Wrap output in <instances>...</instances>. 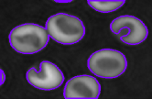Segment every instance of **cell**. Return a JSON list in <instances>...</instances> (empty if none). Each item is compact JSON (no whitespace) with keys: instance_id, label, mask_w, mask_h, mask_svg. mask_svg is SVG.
Instances as JSON below:
<instances>
[{"instance_id":"6da1fadb","label":"cell","mask_w":152,"mask_h":99,"mask_svg":"<svg viewBox=\"0 0 152 99\" xmlns=\"http://www.w3.org/2000/svg\"><path fill=\"white\" fill-rule=\"evenodd\" d=\"M46 28L34 23L17 26L9 33L10 46L21 54H34L44 49L50 40Z\"/></svg>"},{"instance_id":"7a4b0ae2","label":"cell","mask_w":152,"mask_h":99,"mask_svg":"<svg viewBox=\"0 0 152 99\" xmlns=\"http://www.w3.org/2000/svg\"><path fill=\"white\" fill-rule=\"evenodd\" d=\"M50 37L63 45H72L83 40L85 35L83 22L77 17L66 13L50 16L45 26Z\"/></svg>"},{"instance_id":"3957f363","label":"cell","mask_w":152,"mask_h":99,"mask_svg":"<svg viewBox=\"0 0 152 99\" xmlns=\"http://www.w3.org/2000/svg\"><path fill=\"white\" fill-rule=\"evenodd\" d=\"M87 67L97 77L114 79L126 72L127 60L121 51L113 49H102L91 54L87 60Z\"/></svg>"},{"instance_id":"277c9868","label":"cell","mask_w":152,"mask_h":99,"mask_svg":"<svg viewBox=\"0 0 152 99\" xmlns=\"http://www.w3.org/2000/svg\"><path fill=\"white\" fill-rule=\"evenodd\" d=\"M110 29L127 45H138L148 35V29L142 20L134 16H120L110 24Z\"/></svg>"},{"instance_id":"5b68a950","label":"cell","mask_w":152,"mask_h":99,"mask_svg":"<svg viewBox=\"0 0 152 99\" xmlns=\"http://www.w3.org/2000/svg\"><path fill=\"white\" fill-rule=\"evenodd\" d=\"M28 84L37 89L51 91L59 88L64 82V74L56 64L48 61L40 62V69L30 68L26 73Z\"/></svg>"},{"instance_id":"8992f818","label":"cell","mask_w":152,"mask_h":99,"mask_svg":"<svg viewBox=\"0 0 152 99\" xmlns=\"http://www.w3.org/2000/svg\"><path fill=\"white\" fill-rule=\"evenodd\" d=\"M100 94L101 85L98 80L87 74L72 77L63 90L65 99H97Z\"/></svg>"},{"instance_id":"52a82bcc","label":"cell","mask_w":152,"mask_h":99,"mask_svg":"<svg viewBox=\"0 0 152 99\" xmlns=\"http://www.w3.org/2000/svg\"><path fill=\"white\" fill-rule=\"evenodd\" d=\"M88 5L100 13H110L120 8L126 3L125 0H105V1H100V0H88Z\"/></svg>"},{"instance_id":"ba28073f","label":"cell","mask_w":152,"mask_h":99,"mask_svg":"<svg viewBox=\"0 0 152 99\" xmlns=\"http://www.w3.org/2000/svg\"><path fill=\"white\" fill-rule=\"evenodd\" d=\"M0 73H1V85H3L4 82H5V78H6V76H5V73L4 71L1 69L0 70Z\"/></svg>"},{"instance_id":"9c48e42d","label":"cell","mask_w":152,"mask_h":99,"mask_svg":"<svg viewBox=\"0 0 152 99\" xmlns=\"http://www.w3.org/2000/svg\"><path fill=\"white\" fill-rule=\"evenodd\" d=\"M55 2H57V3H70L72 1L71 0H62V1H58V0H56Z\"/></svg>"}]
</instances>
